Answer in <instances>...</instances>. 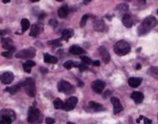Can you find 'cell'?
<instances>
[{
	"instance_id": "9",
	"label": "cell",
	"mask_w": 158,
	"mask_h": 124,
	"mask_svg": "<svg viewBox=\"0 0 158 124\" xmlns=\"http://www.w3.org/2000/svg\"><path fill=\"white\" fill-rule=\"evenodd\" d=\"M14 80V75L12 72H5L0 75V81L4 84H10Z\"/></svg>"
},
{
	"instance_id": "36",
	"label": "cell",
	"mask_w": 158,
	"mask_h": 124,
	"mask_svg": "<svg viewBox=\"0 0 158 124\" xmlns=\"http://www.w3.org/2000/svg\"><path fill=\"white\" fill-rule=\"evenodd\" d=\"M55 122V120L51 117H47L46 119V124H54Z\"/></svg>"
},
{
	"instance_id": "5",
	"label": "cell",
	"mask_w": 158,
	"mask_h": 124,
	"mask_svg": "<svg viewBox=\"0 0 158 124\" xmlns=\"http://www.w3.org/2000/svg\"><path fill=\"white\" fill-rule=\"evenodd\" d=\"M23 87L25 92L30 97L34 98L36 94V88L35 80L32 78H27L23 82Z\"/></svg>"
},
{
	"instance_id": "51",
	"label": "cell",
	"mask_w": 158,
	"mask_h": 124,
	"mask_svg": "<svg viewBox=\"0 0 158 124\" xmlns=\"http://www.w3.org/2000/svg\"><path fill=\"white\" fill-rule=\"evenodd\" d=\"M56 1H62L63 0H56Z\"/></svg>"
},
{
	"instance_id": "43",
	"label": "cell",
	"mask_w": 158,
	"mask_h": 124,
	"mask_svg": "<svg viewBox=\"0 0 158 124\" xmlns=\"http://www.w3.org/2000/svg\"><path fill=\"white\" fill-rule=\"evenodd\" d=\"M143 118H144V117L143 116V115H140V117H139V119H137V120H136L137 123H140V121H141V120H143Z\"/></svg>"
},
{
	"instance_id": "29",
	"label": "cell",
	"mask_w": 158,
	"mask_h": 124,
	"mask_svg": "<svg viewBox=\"0 0 158 124\" xmlns=\"http://www.w3.org/2000/svg\"><path fill=\"white\" fill-rule=\"evenodd\" d=\"M149 73L151 76H153L156 78H158V67H151L150 69H149Z\"/></svg>"
},
{
	"instance_id": "13",
	"label": "cell",
	"mask_w": 158,
	"mask_h": 124,
	"mask_svg": "<svg viewBox=\"0 0 158 124\" xmlns=\"http://www.w3.org/2000/svg\"><path fill=\"white\" fill-rule=\"evenodd\" d=\"M99 53L102 59L103 62L105 64H108L110 61V54L109 53V51L105 46H100L99 48Z\"/></svg>"
},
{
	"instance_id": "38",
	"label": "cell",
	"mask_w": 158,
	"mask_h": 124,
	"mask_svg": "<svg viewBox=\"0 0 158 124\" xmlns=\"http://www.w3.org/2000/svg\"><path fill=\"white\" fill-rule=\"evenodd\" d=\"M49 24L54 27H55L57 25V22L55 20H54V19H51V20H50V21H49Z\"/></svg>"
},
{
	"instance_id": "46",
	"label": "cell",
	"mask_w": 158,
	"mask_h": 124,
	"mask_svg": "<svg viewBox=\"0 0 158 124\" xmlns=\"http://www.w3.org/2000/svg\"><path fill=\"white\" fill-rule=\"evenodd\" d=\"M10 0H3V3L4 4H7V3H10Z\"/></svg>"
},
{
	"instance_id": "28",
	"label": "cell",
	"mask_w": 158,
	"mask_h": 124,
	"mask_svg": "<svg viewBox=\"0 0 158 124\" xmlns=\"http://www.w3.org/2000/svg\"><path fill=\"white\" fill-rule=\"evenodd\" d=\"M117 9L118 10V12L121 13V14H122V13H125L128 10V5L125 4H121L118 5Z\"/></svg>"
},
{
	"instance_id": "2",
	"label": "cell",
	"mask_w": 158,
	"mask_h": 124,
	"mask_svg": "<svg viewBox=\"0 0 158 124\" xmlns=\"http://www.w3.org/2000/svg\"><path fill=\"white\" fill-rule=\"evenodd\" d=\"M27 121L31 124H39L43 121V115L40 109L34 106L30 107L27 115Z\"/></svg>"
},
{
	"instance_id": "47",
	"label": "cell",
	"mask_w": 158,
	"mask_h": 124,
	"mask_svg": "<svg viewBox=\"0 0 158 124\" xmlns=\"http://www.w3.org/2000/svg\"><path fill=\"white\" fill-rule=\"evenodd\" d=\"M5 34V31H0V35H4Z\"/></svg>"
},
{
	"instance_id": "27",
	"label": "cell",
	"mask_w": 158,
	"mask_h": 124,
	"mask_svg": "<svg viewBox=\"0 0 158 124\" xmlns=\"http://www.w3.org/2000/svg\"><path fill=\"white\" fill-rule=\"evenodd\" d=\"M79 62H73V61H71V60H68V61L65 62L64 64H63V67H64L65 68H67V69L70 70L73 67H77V66L79 65Z\"/></svg>"
},
{
	"instance_id": "20",
	"label": "cell",
	"mask_w": 158,
	"mask_h": 124,
	"mask_svg": "<svg viewBox=\"0 0 158 124\" xmlns=\"http://www.w3.org/2000/svg\"><path fill=\"white\" fill-rule=\"evenodd\" d=\"M73 34H74V31L73 29H67L63 30L62 31V38H61V40L68 41L71 37H73Z\"/></svg>"
},
{
	"instance_id": "33",
	"label": "cell",
	"mask_w": 158,
	"mask_h": 124,
	"mask_svg": "<svg viewBox=\"0 0 158 124\" xmlns=\"http://www.w3.org/2000/svg\"><path fill=\"white\" fill-rule=\"evenodd\" d=\"M88 17H89L88 15H84L82 17V18L81 19V21H80V27H82V28L83 27H84L85 25H86Z\"/></svg>"
},
{
	"instance_id": "24",
	"label": "cell",
	"mask_w": 158,
	"mask_h": 124,
	"mask_svg": "<svg viewBox=\"0 0 158 124\" xmlns=\"http://www.w3.org/2000/svg\"><path fill=\"white\" fill-rule=\"evenodd\" d=\"M58 61L56 57L49 54L48 53H46L44 54V62L46 63H50V64H55Z\"/></svg>"
},
{
	"instance_id": "48",
	"label": "cell",
	"mask_w": 158,
	"mask_h": 124,
	"mask_svg": "<svg viewBox=\"0 0 158 124\" xmlns=\"http://www.w3.org/2000/svg\"><path fill=\"white\" fill-rule=\"evenodd\" d=\"M91 1H90V0H87V1H84V4H87V3H89V2H90Z\"/></svg>"
},
{
	"instance_id": "40",
	"label": "cell",
	"mask_w": 158,
	"mask_h": 124,
	"mask_svg": "<svg viewBox=\"0 0 158 124\" xmlns=\"http://www.w3.org/2000/svg\"><path fill=\"white\" fill-rule=\"evenodd\" d=\"M143 120H144V124H151L152 123V121L151 120H149L148 118L145 117L143 118Z\"/></svg>"
},
{
	"instance_id": "22",
	"label": "cell",
	"mask_w": 158,
	"mask_h": 124,
	"mask_svg": "<svg viewBox=\"0 0 158 124\" xmlns=\"http://www.w3.org/2000/svg\"><path fill=\"white\" fill-rule=\"evenodd\" d=\"M89 107H90L91 109H92L94 112H101L105 110L104 106H102L101 104L97 103L93 101L90 102V103H89Z\"/></svg>"
},
{
	"instance_id": "52",
	"label": "cell",
	"mask_w": 158,
	"mask_h": 124,
	"mask_svg": "<svg viewBox=\"0 0 158 124\" xmlns=\"http://www.w3.org/2000/svg\"><path fill=\"white\" fill-rule=\"evenodd\" d=\"M157 15H158V10H157Z\"/></svg>"
},
{
	"instance_id": "35",
	"label": "cell",
	"mask_w": 158,
	"mask_h": 124,
	"mask_svg": "<svg viewBox=\"0 0 158 124\" xmlns=\"http://www.w3.org/2000/svg\"><path fill=\"white\" fill-rule=\"evenodd\" d=\"M23 67H24V70L27 73H31V68L32 67H30L29 66L27 65L26 63H24L23 64Z\"/></svg>"
},
{
	"instance_id": "3",
	"label": "cell",
	"mask_w": 158,
	"mask_h": 124,
	"mask_svg": "<svg viewBox=\"0 0 158 124\" xmlns=\"http://www.w3.org/2000/svg\"><path fill=\"white\" fill-rule=\"evenodd\" d=\"M130 50L131 46L129 44L124 40L119 41L113 45V51L118 56L121 57L126 55L129 53Z\"/></svg>"
},
{
	"instance_id": "6",
	"label": "cell",
	"mask_w": 158,
	"mask_h": 124,
	"mask_svg": "<svg viewBox=\"0 0 158 124\" xmlns=\"http://www.w3.org/2000/svg\"><path fill=\"white\" fill-rule=\"evenodd\" d=\"M36 54V49L35 48L30 47L28 49L21 50L15 54L16 58L22 59H32L34 58Z\"/></svg>"
},
{
	"instance_id": "12",
	"label": "cell",
	"mask_w": 158,
	"mask_h": 124,
	"mask_svg": "<svg viewBox=\"0 0 158 124\" xmlns=\"http://www.w3.org/2000/svg\"><path fill=\"white\" fill-rule=\"evenodd\" d=\"M111 102H112L113 106V113H114V114H118L123 111V107L120 103V100L118 98H111Z\"/></svg>"
},
{
	"instance_id": "15",
	"label": "cell",
	"mask_w": 158,
	"mask_h": 124,
	"mask_svg": "<svg viewBox=\"0 0 158 124\" xmlns=\"http://www.w3.org/2000/svg\"><path fill=\"white\" fill-rule=\"evenodd\" d=\"M2 46L5 50L10 51L11 49L14 48V46L13 45V41L10 38H2L1 39Z\"/></svg>"
},
{
	"instance_id": "41",
	"label": "cell",
	"mask_w": 158,
	"mask_h": 124,
	"mask_svg": "<svg viewBox=\"0 0 158 124\" xmlns=\"http://www.w3.org/2000/svg\"><path fill=\"white\" fill-rule=\"evenodd\" d=\"M92 64L94 66H96V67H99V66L100 65V62H99V60H95V61H93L92 62Z\"/></svg>"
},
{
	"instance_id": "17",
	"label": "cell",
	"mask_w": 158,
	"mask_h": 124,
	"mask_svg": "<svg viewBox=\"0 0 158 124\" xmlns=\"http://www.w3.org/2000/svg\"><path fill=\"white\" fill-rule=\"evenodd\" d=\"M58 16L60 18L63 19L67 17L69 13H70V10H69V7L68 5H63L59 9H58Z\"/></svg>"
},
{
	"instance_id": "23",
	"label": "cell",
	"mask_w": 158,
	"mask_h": 124,
	"mask_svg": "<svg viewBox=\"0 0 158 124\" xmlns=\"http://www.w3.org/2000/svg\"><path fill=\"white\" fill-rule=\"evenodd\" d=\"M122 23L127 28H131L133 25V20L129 14H125L122 18Z\"/></svg>"
},
{
	"instance_id": "19",
	"label": "cell",
	"mask_w": 158,
	"mask_h": 124,
	"mask_svg": "<svg viewBox=\"0 0 158 124\" xmlns=\"http://www.w3.org/2000/svg\"><path fill=\"white\" fill-rule=\"evenodd\" d=\"M142 82V78H135V77H132L128 80V84L132 88H137L140 86V84Z\"/></svg>"
},
{
	"instance_id": "30",
	"label": "cell",
	"mask_w": 158,
	"mask_h": 124,
	"mask_svg": "<svg viewBox=\"0 0 158 124\" xmlns=\"http://www.w3.org/2000/svg\"><path fill=\"white\" fill-rule=\"evenodd\" d=\"M48 45H50L54 46H62V45L60 43V40L59 39L50 41H49V42H48Z\"/></svg>"
},
{
	"instance_id": "39",
	"label": "cell",
	"mask_w": 158,
	"mask_h": 124,
	"mask_svg": "<svg viewBox=\"0 0 158 124\" xmlns=\"http://www.w3.org/2000/svg\"><path fill=\"white\" fill-rule=\"evenodd\" d=\"M111 93H112V92H111L109 90H107L106 92H105L104 93V98L106 99L107 98L109 97V96H110V95H111Z\"/></svg>"
},
{
	"instance_id": "8",
	"label": "cell",
	"mask_w": 158,
	"mask_h": 124,
	"mask_svg": "<svg viewBox=\"0 0 158 124\" xmlns=\"http://www.w3.org/2000/svg\"><path fill=\"white\" fill-rule=\"evenodd\" d=\"M105 87V83L100 80H97L93 81L91 84V89L94 92L98 94H101L103 92L104 89Z\"/></svg>"
},
{
	"instance_id": "7",
	"label": "cell",
	"mask_w": 158,
	"mask_h": 124,
	"mask_svg": "<svg viewBox=\"0 0 158 124\" xmlns=\"http://www.w3.org/2000/svg\"><path fill=\"white\" fill-rule=\"evenodd\" d=\"M57 89L59 92L64 93L65 94H71L73 92L74 88L72 85L65 80H62L57 84Z\"/></svg>"
},
{
	"instance_id": "50",
	"label": "cell",
	"mask_w": 158,
	"mask_h": 124,
	"mask_svg": "<svg viewBox=\"0 0 158 124\" xmlns=\"http://www.w3.org/2000/svg\"><path fill=\"white\" fill-rule=\"evenodd\" d=\"M67 124H75V123H72V122H68V123H67Z\"/></svg>"
},
{
	"instance_id": "49",
	"label": "cell",
	"mask_w": 158,
	"mask_h": 124,
	"mask_svg": "<svg viewBox=\"0 0 158 124\" xmlns=\"http://www.w3.org/2000/svg\"><path fill=\"white\" fill-rule=\"evenodd\" d=\"M32 2H37L39 1V0H31Z\"/></svg>"
},
{
	"instance_id": "45",
	"label": "cell",
	"mask_w": 158,
	"mask_h": 124,
	"mask_svg": "<svg viewBox=\"0 0 158 124\" xmlns=\"http://www.w3.org/2000/svg\"><path fill=\"white\" fill-rule=\"evenodd\" d=\"M44 16H45V14H44V13H41V14L40 15V17H39V19H43L44 17H45Z\"/></svg>"
},
{
	"instance_id": "14",
	"label": "cell",
	"mask_w": 158,
	"mask_h": 124,
	"mask_svg": "<svg viewBox=\"0 0 158 124\" xmlns=\"http://www.w3.org/2000/svg\"><path fill=\"white\" fill-rule=\"evenodd\" d=\"M93 29L98 32L104 31L105 28V23L102 19H96V20L93 21Z\"/></svg>"
},
{
	"instance_id": "16",
	"label": "cell",
	"mask_w": 158,
	"mask_h": 124,
	"mask_svg": "<svg viewBox=\"0 0 158 124\" xmlns=\"http://www.w3.org/2000/svg\"><path fill=\"white\" fill-rule=\"evenodd\" d=\"M130 97L135 102V104H139L142 102L144 98V96L143 94L140 92H134L132 94Z\"/></svg>"
},
{
	"instance_id": "37",
	"label": "cell",
	"mask_w": 158,
	"mask_h": 124,
	"mask_svg": "<svg viewBox=\"0 0 158 124\" xmlns=\"http://www.w3.org/2000/svg\"><path fill=\"white\" fill-rule=\"evenodd\" d=\"M26 64L29 66L30 67H35V62L34 61H33V60H27V61L26 62Z\"/></svg>"
},
{
	"instance_id": "42",
	"label": "cell",
	"mask_w": 158,
	"mask_h": 124,
	"mask_svg": "<svg viewBox=\"0 0 158 124\" xmlns=\"http://www.w3.org/2000/svg\"><path fill=\"white\" fill-rule=\"evenodd\" d=\"M40 70H41V73H43V74L47 73L48 71V69H47V68H40Z\"/></svg>"
},
{
	"instance_id": "44",
	"label": "cell",
	"mask_w": 158,
	"mask_h": 124,
	"mask_svg": "<svg viewBox=\"0 0 158 124\" xmlns=\"http://www.w3.org/2000/svg\"><path fill=\"white\" fill-rule=\"evenodd\" d=\"M141 67V66L140 64H139V63H138V64L136 65V67H135V68H136V70H140V68Z\"/></svg>"
},
{
	"instance_id": "10",
	"label": "cell",
	"mask_w": 158,
	"mask_h": 124,
	"mask_svg": "<svg viewBox=\"0 0 158 124\" xmlns=\"http://www.w3.org/2000/svg\"><path fill=\"white\" fill-rule=\"evenodd\" d=\"M77 102H78V99L75 96L69 98L65 103L64 109H65L66 111H71L76 107Z\"/></svg>"
},
{
	"instance_id": "11",
	"label": "cell",
	"mask_w": 158,
	"mask_h": 124,
	"mask_svg": "<svg viewBox=\"0 0 158 124\" xmlns=\"http://www.w3.org/2000/svg\"><path fill=\"white\" fill-rule=\"evenodd\" d=\"M43 31V25L41 23H35L32 26L29 35L31 36V37H37L38 35H40L41 33H42Z\"/></svg>"
},
{
	"instance_id": "25",
	"label": "cell",
	"mask_w": 158,
	"mask_h": 124,
	"mask_svg": "<svg viewBox=\"0 0 158 124\" xmlns=\"http://www.w3.org/2000/svg\"><path fill=\"white\" fill-rule=\"evenodd\" d=\"M54 106L57 109H63L65 107V104L61 99L56 98L54 101Z\"/></svg>"
},
{
	"instance_id": "32",
	"label": "cell",
	"mask_w": 158,
	"mask_h": 124,
	"mask_svg": "<svg viewBox=\"0 0 158 124\" xmlns=\"http://www.w3.org/2000/svg\"><path fill=\"white\" fill-rule=\"evenodd\" d=\"M15 48L14 47L13 49H11V50L10 51H7L6 52H4V53H2V56H4L5 57H6V58H10L12 56V54L13 52L15 51Z\"/></svg>"
},
{
	"instance_id": "18",
	"label": "cell",
	"mask_w": 158,
	"mask_h": 124,
	"mask_svg": "<svg viewBox=\"0 0 158 124\" xmlns=\"http://www.w3.org/2000/svg\"><path fill=\"white\" fill-rule=\"evenodd\" d=\"M69 51H70V53L71 54L73 55H81L85 53V51H84V49H82V47H80V46L77 45L71 46L70 48Z\"/></svg>"
},
{
	"instance_id": "4",
	"label": "cell",
	"mask_w": 158,
	"mask_h": 124,
	"mask_svg": "<svg viewBox=\"0 0 158 124\" xmlns=\"http://www.w3.org/2000/svg\"><path fill=\"white\" fill-rule=\"evenodd\" d=\"M16 119L15 112L11 109H3L0 111V124H11Z\"/></svg>"
},
{
	"instance_id": "31",
	"label": "cell",
	"mask_w": 158,
	"mask_h": 124,
	"mask_svg": "<svg viewBox=\"0 0 158 124\" xmlns=\"http://www.w3.org/2000/svg\"><path fill=\"white\" fill-rule=\"evenodd\" d=\"M80 59L82 60V62L85 65H90L92 63V60H91L90 58L86 57V56H81L80 57Z\"/></svg>"
},
{
	"instance_id": "1",
	"label": "cell",
	"mask_w": 158,
	"mask_h": 124,
	"mask_svg": "<svg viewBox=\"0 0 158 124\" xmlns=\"http://www.w3.org/2000/svg\"><path fill=\"white\" fill-rule=\"evenodd\" d=\"M157 21L154 16L147 17L142 22L140 27H138L137 33L140 36L144 35L151 31L154 27L156 26Z\"/></svg>"
},
{
	"instance_id": "26",
	"label": "cell",
	"mask_w": 158,
	"mask_h": 124,
	"mask_svg": "<svg viewBox=\"0 0 158 124\" xmlns=\"http://www.w3.org/2000/svg\"><path fill=\"white\" fill-rule=\"evenodd\" d=\"M21 31L22 33L24 32H26L27 29H29L30 26V23L28 19H23L21 21Z\"/></svg>"
},
{
	"instance_id": "34",
	"label": "cell",
	"mask_w": 158,
	"mask_h": 124,
	"mask_svg": "<svg viewBox=\"0 0 158 124\" xmlns=\"http://www.w3.org/2000/svg\"><path fill=\"white\" fill-rule=\"evenodd\" d=\"M77 67L79 68V70L81 71V72H83V71H84L87 68V65H85L84 64V63H82V64H79V65L77 66Z\"/></svg>"
},
{
	"instance_id": "21",
	"label": "cell",
	"mask_w": 158,
	"mask_h": 124,
	"mask_svg": "<svg viewBox=\"0 0 158 124\" xmlns=\"http://www.w3.org/2000/svg\"><path fill=\"white\" fill-rule=\"evenodd\" d=\"M22 86H23V82H19V84L14 85V86L12 87H7L5 89V90L6 91V92L12 94H15V93H17L18 91H19Z\"/></svg>"
}]
</instances>
